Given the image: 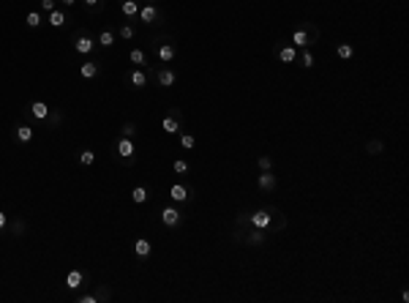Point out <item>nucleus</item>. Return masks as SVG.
I'll return each instance as SVG.
<instances>
[{"label": "nucleus", "instance_id": "1", "mask_svg": "<svg viewBox=\"0 0 409 303\" xmlns=\"http://www.w3.org/2000/svg\"><path fill=\"white\" fill-rule=\"evenodd\" d=\"M319 28H316L314 22H298L292 30H289V38L286 41L292 44V47L298 49H311L314 44H319Z\"/></svg>", "mask_w": 409, "mask_h": 303}, {"label": "nucleus", "instance_id": "2", "mask_svg": "<svg viewBox=\"0 0 409 303\" xmlns=\"http://www.w3.org/2000/svg\"><path fill=\"white\" fill-rule=\"evenodd\" d=\"M123 82L129 85V88H134V90H142V88H147V82H150V71L142 68V66H136V68H131V71L123 77Z\"/></svg>", "mask_w": 409, "mask_h": 303}, {"label": "nucleus", "instance_id": "3", "mask_svg": "<svg viewBox=\"0 0 409 303\" xmlns=\"http://www.w3.org/2000/svg\"><path fill=\"white\" fill-rule=\"evenodd\" d=\"M158 47H156V60L158 63H172L177 55V44L172 41V38H158Z\"/></svg>", "mask_w": 409, "mask_h": 303}, {"label": "nucleus", "instance_id": "4", "mask_svg": "<svg viewBox=\"0 0 409 303\" xmlns=\"http://www.w3.org/2000/svg\"><path fill=\"white\" fill-rule=\"evenodd\" d=\"M273 55H275V60H281V63H295V60H298V47H292L286 38H281V41H275Z\"/></svg>", "mask_w": 409, "mask_h": 303}, {"label": "nucleus", "instance_id": "5", "mask_svg": "<svg viewBox=\"0 0 409 303\" xmlns=\"http://www.w3.org/2000/svg\"><path fill=\"white\" fill-rule=\"evenodd\" d=\"M115 153L120 156V161L123 164H134V159H136V148H134V139H126V137H120L115 142Z\"/></svg>", "mask_w": 409, "mask_h": 303}, {"label": "nucleus", "instance_id": "6", "mask_svg": "<svg viewBox=\"0 0 409 303\" xmlns=\"http://www.w3.org/2000/svg\"><path fill=\"white\" fill-rule=\"evenodd\" d=\"M161 129L167 131V134H180V129H183V112L180 109H170V115L161 120Z\"/></svg>", "mask_w": 409, "mask_h": 303}, {"label": "nucleus", "instance_id": "7", "mask_svg": "<svg viewBox=\"0 0 409 303\" xmlns=\"http://www.w3.org/2000/svg\"><path fill=\"white\" fill-rule=\"evenodd\" d=\"M251 227H259V230H273V216H270V208L265 205V208L259 210H251Z\"/></svg>", "mask_w": 409, "mask_h": 303}, {"label": "nucleus", "instance_id": "8", "mask_svg": "<svg viewBox=\"0 0 409 303\" xmlns=\"http://www.w3.org/2000/svg\"><path fill=\"white\" fill-rule=\"evenodd\" d=\"M268 235H270L268 230L248 227V230H245V235H243V243H245V246H265V243H268Z\"/></svg>", "mask_w": 409, "mask_h": 303}, {"label": "nucleus", "instance_id": "9", "mask_svg": "<svg viewBox=\"0 0 409 303\" xmlns=\"http://www.w3.org/2000/svg\"><path fill=\"white\" fill-rule=\"evenodd\" d=\"M136 17H139L145 25H161V22H164V14L156 8V3H147V6H142Z\"/></svg>", "mask_w": 409, "mask_h": 303}, {"label": "nucleus", "instance_id": "10", "mask_svg": "<svg viewBox=\"0 0 409 303\" xmlns=\"http://www.w3.org/2000/svg\"><path fill=\"white\" fill-rule=\"evenodd\" d=\"M74 49L79 55H90L96 49V41L88 36V33H76V36H74Z\"/></svg>", "mask_w": 409, "mask_h": 303}, {"label": "nucleus", "instance_id": "11", "mask_svg": "<svg viewBox=\"0 0 409 303\" xmlns=\"http://www.w3.org/2000/svg\"><path fill=\"white\" fill-rule=\"evenodd\" d=\"M156 82L161 85V88H172V85L177 82V71L164 66V68H158V71H156Z\"/></svg>", "mask_w": 409, "mask_h": 303}, {"label": "nucleus", "instance_id": "12", "mask_svg": "<svg viewBox=\"0 0 409 303\" xmlns=\"http://www.w3.org/2000/svg\"><path fill=\"white\" fill-rule=\"evenodd\" d=\"M180 221H183V213L177 208H164L161 210V224L164 227H170V230H172V227H177Z\"/></svg>", "mask_w": 409, "mask_h": 303}, {"label": "nucleus", "instance_id": "13", "mask_svg": "<svg viewBox=\"0 0 409 303\" xmlns=\"http://www.w3.org/2000/svg\"><path fill=\"white\" fill-rule=\"evenodd\" d=\"M257 186H259L262 191H275V186H278V178H275L273 172H259Z\"/></svg>", "mask_w": 409, "mask_h": 303}, {"label": "nucleus", "instance_id": "14", "mask_svg": "<svg viewBox=\"0 0 409 303\" xmlns=\"http://www.w3.org/2000/svg\"><path fill=\"white\" fill-rule=\"evenodd\" d=\"M268 208H270V216H273V230H270V232H284L286 230V216L281 213L275 205H268Z\"/></svg>", "mask_w": 409, "mask_h": 303}, {"label": "nucleus", "instance_id": "15", "mask_svg": "<svg viewBox=\"0 0 409 303\" xmlns=\"http://www.w3.org/2000/svg\"><path fill=\"white\" fill-rule=\"evenodd\" d=\"M85 281H88V276L82 273V270H71V273L66 276V287H68V290H79Z\"/></svg>", "mask_w": 409, "mask_h": 303}, {"label": "nucleus", "instance_id": "16", "mask_svg": "<svg viewBox=\"0 0 409 303\" xmlns=\"http://www.w3.org/2000/svg\"><path fill=\"white\" fill-rule=\"evenodd\" d=\"M134 254L139 257V260L150 257V254H153V243H150L147 238H136V243H134Z\"/></svg>", "mask_w": 409, "mask_h": 303}, {"label": "nucleus", "instance_id": "17", "mask_svg": "<svg viewBox=\"0 0 409 303\" xmlns=\"http://www.w3.org/2000/svg\"><path fill=\"white\" fill-rule=\"evenodd\" d=\"M120 14L134 19L136 14H139V0H120Z\"/></svg>", "mask_w": 409, "mask_h": 303}, {"label": "nucleus", "instance_id": "18", "mask_svg": "<svg viewBox=\"0 0 409 303\" xmlns=\"http://www.w3.org/2000/svg\"><path fill=\"white\" fill-rule=\"evenodd\" d=\"M99 66L101 63H96V60H85V63L79 66V74L85 79H96V77H99Z\"/></svg>", "mask_w": 409, "mask_h": 303}, {"label": "nucleus", "instance_id": "19", "mask_svg": "<svg viewBox=\"0 0 409 303\" xmlns=\"http://www.w3.org/2000/svg\"><path fill=\"white\" fill-rule=\"evenodd\" d=\"M30 115H33L35 120H47L49 118V107L44 104V101H33V104H30Z\"/></svg>", "mask_w": 409, "mask_h": 303}, {"label": "nucleus", "instance_id": "20", "mask_svg": "<svg viewBox=\"0 0 409 303\" xmlns=\"http://www.w3.org/2000/svg\"><path fill=\"white\" fill-rule=\"evenodd\" d=\"M129 60L134 66H142V68H147V66H150V60H147V55H145V49H139V47H134L129 52Z\"/></svg>", "mask_w": 409, "mask_h": 303}, {"label": "nucleus", "instance_id": "21", "mask_svg": "<svg viewBox=\"0 0 409 303\" xmlns=\"http://www.w3.org/2000/svg\"><path fill=\"white\" fill-rule=\"evenodd\" d=\"M14 139H17V142H22V145H28L30 139H33V129H30V126H17V129H14Z\"/></svg>", "mask_w": 409, "mask_h": 303}, {"label": "nucleus", "instance_id": "22", "mask_svg": "<svg viewBox=\"0 0 409 303\" xmlns=\"http://www.w3.org/2000/svg\"><path fill=\"white\" fill-rule=\"evenodd\" d=\"M295 63H300L303 68H314L316 58H314V52H311V49H298V60H295Z\"/></svg>", "mask_w": 409, "mask_h": 303}, {"label": "nucleus", "instance_id": "23", "mask_svg": "<svg viewBox=\"0 0 409 303\" xmlns=\"http://www.w3.org/2000/svg\"><path fill=\"white\" fill-rule=\"evenodd\" d=\"M170 197H172L175 202H186V200H188V186H183V183H172Z\"/></svg>", "mask_w": 409, "mask_h": 303}, {"label": "nucleus", "instance_id": "24", "mask_svg": "<svg viewBox=\"0 0 409 303\" xmlns=\"http://www.w3.org/2000/svg\"><path fill=\"white\" fill-rule=\"evenodd\" d=\"M47 22L52 25V28H63V25H66V11H63V8H55V11H49V14H47Z\"/></svg>", "mask_w": 409, "mask_h": 303}, {"label": "nucleus", "instance_id": "25", "mask_svg": "<svg viewBox=\"0 0 409 303\" xmlns=\"http://www.w3.org/2000/svg\"><path fill=\"white\" fill-rule=\"evenodd\" d=\"M41 22H44V14H41V11H30L28 17H25V25H28L30 30L41 28Z\"/></svg>", "mask_w": 409, "mask_h": 303}, {"label": "nucleus", "instance_id": "26", "mask_svg": "<svg viewBox=\"0 0 409 303\" xmlns=\"http://www.w3.org/2000/svg\"><path fill=\"white\" fill-rule=\"evenodd\" d=\"M99 47H104V49L115 47V33L112 30H101L99 33Z\"/></svg>", "mask_w": 409, "mask_h": 303}, {"label": "nucleus", "instance_id": "27", "mask_svg": "<svg viewBox=\"0 0 409 303\" xmlns=\"http://www.w3.org/2000/svg\"><path fill=\"white\" fill-rule=\"evenodd\" d=\"M336 55H339L341 60H352L355 58V47H352V44H339V47H336Z\"/></svg>", "mask_w": 409, "mask_h": 303}, {"label": "nucleus", "instance_id": "28", "mask_svg": "<svg viewBox=\"0 0 409 303\" xmlns=\"http://www.w3.org/2000/svg\"><path fill=\"white\" fill-rule=\"evenodd\" d=\"M366 153L379 156V153H385V145H382L379 139H368V142H366Z\"/></svg>", "mask_w": 409, "mask_h": 303}, {"label": "nucleus", "instance_id": "29", "mask_svg": "<svg viewBox=\"0 0 409 303\" xmlns=\"http://www.w3.org/2000/svg\"><path fill=\"white\" fill-rule=\"evenodd\" d=\"M257 167H259V172H273V159L268 153H262L257 159Z\"/></svg>", "mask_w": 409, "mask_h": 303}, {"label": "nucleus", "instance_id": "30", "mask_svg": "<svg viewBox=\"0 0 409 303\" xmlns=\"http://www.w3.org/2000/svg\"><path fill=\"white\" fill-rule=\"evenodd\" d=\"M131 200H134L136 205H145V202H147V189H145V186H136V189L131 191Z\"/></svg>", "mask_w": 409, "mask_h": 303}, {"label": "nucleus", "instance_id": "31", "mask_svg": "<svg viewBox=\"0 0 409 303\" xmlns=\"http://www.w3.org/2000/svg\"><path fill=\"white\" fill-rule=\"evenodd\" d=\"M93 161H96V153H93V150H90V148L79 150V164H82V167H90V164H93Z\"/></svg>", "mask_w": 409, "mask_h": 303}, {"label": "nucleus", "instance_id": "32", "mask_svg": "<svg viewBox=\"0 0 409 303\" xmlns=\"http://www.w3.org/2000/svg\"><path fill=\"white\" fill-rule=\"evenodd\" d=\"M134 36H136L134 25H120V38H123V41H131Z\"/></svg>", "mask_w": 409, "mask_h": 303}, {"label": "nucleus", "instance_id": "33", "mask_svg": "<svg viewBox=\"0 0 409 303\" xmlns=\"http://www.w3.org/2000/svg\"><path fill=\"white\" fill-rule=\"evenodd\" d=\"M194 145H197V137H194V134H180V148L183 150H191Z\"/></svg>", "mask_w": 409, "mask_h": 303}, {"label": "nucleus", "instance_id": "34", "mask_svg": "<svg viewBox=\"0 0 409 303\" xmlns=\"http://www.w3.org/2000/svg\"><path fill=\"white\" fill-rule=\"evenodd\" d=\"M172 169H175L177 175H188V161H186V159H175V164H172Z\"/></svg>", "mask_w": 409, "mask_h": 303}, {"label": "nucleus", "instance_id": "35", "mask_svg": "<svg viewBox=\"0 0 409 303\" xmlns=\"http://www.w3.org/2000/svg\"><path fill=\"white\" fill-rule=\"evenodd\" d=\"M134 134H136V126H134V123H123V129H120V137H126V139H134Z\"/></svg>", "mask_w": 409, "mask_h": 303}, {"label": "nucleus", "instance_id": "36", "mask_svg": "<svg viewBox=\"0 0 409 303\" xmlns=\"http://www.w3.org/2000/svg\"><path fill=\"white\" fill-rule=\"evenodd\" d=\"M82 3H85L88 11H101L104 8V0H82Z\"/></svg>", "mask_w": 409, "mask_h": 303}, {"label": "nucleus", "instance_id": "37", "mask_svg": "<svg viewBox=\"0 0 409 303\" xmlns=\"http://www.w3.org/2000/svg\"><path fill=\"white\" fill-rule=\"evenodd\" d=\"M8 227H11V232H14V235H22V232H25V221H22V219H14Z\"/></svg>", "mask_w": 409, "mask_h": 303}, {"label": "nucleus", "instance_id": "38", "mask_svg": "<svg viewBox=\"0 0 409 303\" xmlns=\"http://www.w3.org/2000/svg\"><path fill=\"white\" fill-rule=\"evenodd\" d=\"M49 126H58L60 123V120H63V112H60V109H55V112H52V109H49Z\"/></svg>", "mask_w": 409, "mask_h": 303}, {"label": "nucleus", "instance_id": "39", "mask_svg": "<svg viewBox=\"0 0 409 303\" xmlns=\"http://www.w3.org/2000/svg\"><path fill=\"white\" fill-rule=\"evenodd\" d=\"M55 8H58V3H55V0H41V11H44V14L55 11Z\"/></svg>", "mask_w": 409, "mask_h": 303}, {"label": "nucleus", "instance_id": "40", "mask_svg": "<svg viewBox=\"0 0 409 303\" xmlns=\"http://www.w3.org/2000/svg\"><path fill=\"white\" fill-rule=\"evenodd\" d=\"M109 298H112V292L109 290H106V287H99V292H96V301H109Z\"/></svg>", "mask_w": 409, "mask_h": 303}, {"label": "nucleus", "instance_id": "41", "mask_svg": "<svg viewBox=\"0 0 409 303\" xmlns=\"http://www.w3.org/2000/svg\"><path fill=\"white\" fill-rule=\"evenodd\" d=\"M6 227H8V216L0 210V230H6Z\"/></svg>", "mask_w": 409, "mask_h": 303}, {"label": "nucleus", "instance_id": "42", "mask_svg": "<svg viewBox=\"0 0 409 303\" xmlns=\"http://www.w3.org/2000/svg\"><path fill=\"white\" fill-rule=\"evenodd\" d=\"M79 303H99V301H96V295H82Z\"/></svg>", "mask_w": 409, "mask_h": 303}, {"label": "nucleus", "instance_id": "43", "mask_svg": "<svg viewBox=\"0 0 409 303\" xmlns=\"http://www.w3.org/2000/svg\"><path fill=\"white\" fill-rule=\"evenodd\" d=\"M60 3H63L66 8H71V6H74V3H76V0H60Z\"/></svg>", "mask_w": 409, "mask_h": 303}, {"label": "nucleus", "instance_id": "44", "mask_svg": "<svg viewBox=\"0 0 409 303\" xmlns=\"http://www.w3.org/2000/svg\"><path fill=\"white\" fill-rule=\"evenodd\" d=\"M147 3H156V0H147Z\"/></svg>", "mask_w": 409, "mask_h": 303}]
</instances>
